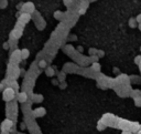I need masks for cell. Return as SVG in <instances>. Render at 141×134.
<instances>
[{
  "label": "cell",
  "instance_id": "ba28073f",
  "mask_svg": "<svg viewBox=\"0 0 141 134\" xmlns=\"http://www.w3.org/2000/svg\"><path fill=\"white\" fill-rule=\"evenodd\" d=\"M29 54H30V52H29V50L28 49L21 50V59H27L28 57H29Z\"/></svg>",
  "mask_w": 141,
  "mask_h": 134
},
{
  "label": "cell",
  "instance_id": "ac0fdd59",
  "mask_svg": "<svg viewBox=\"0 0 141 134\" xmlns=\"http://www.w3.org/2000/svg\"><path fill=\"white\" fill-rule=\"evenodd\" d=\"M137 20H138V22H139V24H141V15H139V16H138Z\"/></svg>",
  "mask_w": 141,
  "mask_h": 134
},
{
  "label": "cell",
  "instance_id": "3957f363",
  "mask_svg": "<svg viewBox=\"0 0 141 134\" xmlns=\"http://www.w3.org/2000/svg\"><path fill=\"white\" fill-rule=\"evenodd\" d=\"M22 10H23V12L24 13H30L31 12H33V10H34V6H33V3L32 2H27V3H24L22 6Z\"/></svg>",
  "mask_w": 141,
  "mask_h": 134
},
{
  "label": "cell",
  "instance_id": "9a60e30c",
  "mask_svg": "<svg viewBox=\"0 0 141 134\" xmlns=\"http://www.w3.org/2000/svg\"><path fill=\"white\" fill-rule=\"evenodd\" d=\"M64 77H65L64 73H60V78H59V79L60 80H64Z\"/></svg>",
  "mask_w": 141,
  "mask_h": 134
},
{
  "label": "cell",
  "instance_id": "2e32d148",
  "mask_svg": "<svg viewBox=\"0 0 141 134\" xmlns=\"http://www.w3.org/2000/svg\"><path fill=\"white\" fill-rule=\"evenodd\" d=\"M20 129H21V130H25V124L24 123H21L20 124Z\"/></svg>",
  "mask_w": 141,
  "mask_h": 134
},
{
  "label": "cell",
  "instance_id": "ffe728a7",
  "mask_svg": "<svg viewBox=\"0 0 141 134\" xmlns=\"http://www.w3.org/2000/svg\"><path fill=\"white\" fill-rule=\"evenodd\" d=\"M1 134H10L9 131H1Z\"/></svg>",
  "mask_w": 141,
  "mask_h": 134
},
{
  "label": "cell",
  "instance_id": "d6986e66",
  "mask_svg": "<svg viewBox=\"0 0 141 134\" xmlns=\"http://www.w3.org/2000/svg\"><path fill=\"white\" fill-rule=\"evenodd\" d=\"M3 48H4V49H8V48H9V44H8V43H3Z\"/></svg>",
  "mask_w": 141,
  "mask_h": 134
},
{
  "label": "cell",
  "instance_id": "e0dca14e",
  "mask_svg": "<svg viewBox=\"0 0 141 134\" xmlns=\"http://www.w3.org/2000/svg\"><path fill=\"white\" fill-rule=\"evenodd\" d=\"M121 134H131V132L128 131V130H124L123 132H121Z\"/></svg>",
  "mask_w": 141,
  "mask_h": 134
},
{
  "label": "cell",
  "instance_id": "30bf717a",
  "mask_svg": "<svg viewBox=\"0 0 141 134\" xmlns=\"http://www.w3.org/2000/svg\"><path fill=\"white\" fill-rule=\"evenodd\" d=\"M93 69H94L95 71H99V70H100V66H99L98 63H94V64H93Z\"/></svg>",
  "mask_w": 141,
  "mask_h": 134
},
{
  "label": "cell",
  "instance_id": "5bb4252c",
  "mask_svg": "<svg viewBox=\"0 0 141 134\" xmlns=\"http://www.w3.org/2000/svg\"><path fill=\"white\" fill-rule=\"evenodd\" d=\"M39 66H40L41 68H45L46 63H45V61H41V62H40V64H39Z\"/></svg>",
  "mask_w": 141,
  "mask_h": 134
},
{
  "label": "cell",
  "instance_id": "7a4b0ae2",
  "mask_svg": "<svg viewBox=\"0 0 141 134\" xmlns=\"http://www.w3.org/2000/svg\"><path fill=\"white\" fill-rule=\"evenodd\" d=\"M12 126H13V122L11 121L10 119L3 120V121L1 122V125H0V127H1V131H10Z\"/></svg>",
  "mask_w": 141,
  "mask_h": 134
},
{
  "label": "cell",
  "instance_id": "8992f818",
  "mask_svg": "<svg viewBox=\"0 0 141 134\" xmlns=\"http://www.w3.org/2000/svg\"><path fill=\"white\" fill-rule=\"evenodd\" d=\"M21 36H22V30L18 29V28H17V29H15V30H12L11 33H10L11 38H15V39H19Z\"/></svg>",
  "mask_w": 141,
  "mask_h": 134
},
{
  "label": "cell",
  "instance_id": "7402d4cb",
  "mask_svg": "<svg viewBox=\"0 0 141 134\" xmlns=\"http://www.w3.org/2000/svg\"><path fill=\"white\" fill-rule=\"evenodd\" d=\"M139 134H141V131H139Z\"/></svg>",
  "mask_w": 141,
  "mask_h": 134
},
{
  "label": "cell",
  "instance_id": "5b68a950",
  "mask_svg": "<svg viewBox=\"0 0 141 134\" xmlns=\"http://www.w3.org/2000/svg\"><path fill=\"white\" fill-rule=\"evenodd\" d=\"M30 15L29 13H24L23 12L22 15H20V17H19V22H22V24H27V22H29L30 20Z\"/></svg>",
  "mask_w": 141,
  "mask_h": 134
},
{
  "label": "cell",
  "instance_id": "6da1fadb",
  "mask_svg": "<svg viewBox=\"0 0 141 134\" xmlns=\"http://www.w3.org/2000/svg\"><path fill=\"white\" fill-rule=\"evenodd\" d=\"M15 96H16V92L12 88H7V89H4L2 92V100L6 101V102H9V101L13 100Z\"/></svg>",
  "mask_w": 141,
  "mask_h": 134
},
{
  "label": "cell",
  "instance_id": "7c38bea8",
  "mask_svg": "<svg viewBox=\"0 0 141 134\" xmlns=\"http://www.w3.org/2000/svg\"><path fill=\"white\" fill-rule=\"evenodd\" d=\"M7 0H1V2H0V8H6L7 7Z\"/></svg>",
  "mask_w": 141,
  "mask_h": 134
},
{
  "label": "cell",
  "instance_id": "9c48e42d",
  "mask_svg": "<svg viewBox=\"0 0 141 134\" xmlns=\"http://www.w3.org/2000/svg\"><path fill=\"white\" fill-rule=\"evenodd\" d=\"M106 127V125H104V124L101 123V121L100 122H98V125H97V130H99V131H102Z\"/></svg>",
  "mask_w": 141,
  "mask_h": 134
},
{
  "label": "cell",
  "instance_id": "8fae6325",
  "mask_svg": "<svg viewBox=\"0 0 141 134\" xmlns=\"http://www.w3.org/2000/svg\"><path fill=\"white\" fill-rule=\"evenodd\" d=\"M46 74H48L49 77H52V75L54 74V71H53V70H52V69H51V68H49L48 70H46Z\"/></svg>",
  "mask_w": 141,
  "mask_h": 134
},
{
  "label": "cell",
  "instance_id": "277c9868",
  "mask_svg": "<svg viewBox=\"0 0 141 134\" xmlns=\"http://www.w3.org/2000/svg\"><path fill=\"white\" fill-rule=\"evenodd\" d=\"M45 114V109L44 108H37L33 111V115L35 118H40V116H43Z\"/></svg>",
  "mask_w": 141,
  "mask_h": 134
},
{
  "label": "cell",
  "instance_id": "44dd1931",
  "mask_svg": "<svg viewBox=\"0 0 141 134\" xmlns=\"http://www.w3.org/2000/svg\"><path fill=\"white\" fill-rule=\"evenodd\" d=\"M2 88H3V85L1 84V83H0V90H1V89H2Z\"/></svg>",
  "mask_w": 141,
  "mask_h": 134
},
{
  "label": "cell",
  "instance_id": "4fadbf2b",
  "mask_svg": "<svg viewBox=\"0 0 141 134\" xmlns=\"http://www.w3.org/2000/svg\"><path fill=\"white\" fill-rule=\"evenodd\" d=\"M33 99H34L35 101H42V99H43V98H42L41 95H34Z\"/></svg>",
  "mask_w": 141,
  "mask_h": 134
},
{
  "label": "cell",
  "instance_id": "52a82bcc",
  "mask_svg": "<svg viewBox=\"0 0 141 134\" xmlns=\"http://www.w3.org/2000/svg\"><path fill=\"white\" fill-rule=\"evenodd\" d=\"M27 100H28V95H27L25 92H21V93L18 94V101H19L20 103L25 102Z\"/></svg>",
  "mask_w": 141,
  "mask_h": 134
}]
</instances>
